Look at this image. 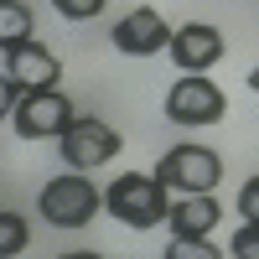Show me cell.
<instances>
[{"instance_id": "cell-1", "label": "cell", "mask_w": 259, "mask_h": 259, "mask_svg": "<svg viewBox=\"0 0 259 259\" xmlns=\"http://www.w3.org/2000/svg\"><path fill=\"white\" fill-rule=\"evenodd\" d=\"M104 212H114L124 228L145 233V228L166 223L171 202H166V187L156 177H145V171H124V177H114L109 192H104Z\"/></svg>"}, {"instance_id": "cell-2", "label": "cell", "mask_w": 259, "mask_h": 259, "mask_svg": "<svg viewBox=\"0 0 259 259\" xmlns=\"http://www.w3.org/2000/svg\"><path fill=\"white\" fill-rule=\"evenodd\" d=\"M99 207H104V192L83 171H62V177H52L36 192V212L52 228H89L99 218Z\"/></svg>"}, {"instance_id": "cell-3", "label": "cell", "mask_w": 259, "mask_h": 259, "mask_svg": "<svg viewBox=\"0 0 259 259\" xmlns=\"http://www.w3.org/2000/svg\"><path fill=\"white\" fill-rule=\"evenodd\" d=\"M156 182H161V187H177L182 197L212 192V187L223 182V156H218V150H207V145H197V140L171 145L166 156L156 161Z\"/></svg>"}, {"instance_id": "cell-4", "label": "cell", "mask_w": 259, "mask_h": 259, "mask_svg": "<svg viewBox=\"0 0 259 259\" xmlns=\"http://www.w3.org/2000/svg\"><path fill=\"white\" fill-rule=\"evenodd\" d=\"M57 150H62V161H68V171H99V166H109L119 156V130H109L104 119L94 114H73V124L57 135Z\"/></svg>"}, {"instance_id": "cell-5", "label": "cell", "mask_w": 259, "mask_h": 259, "mask_svg": "<svg viewBox=\"0 0 259 259\" xmlns=\"http://www.w3.org/2000/svg\"><path fill=\"white\" fill-rule=\"evenodd\" d=\"M228 114V99L212 78L202 73H182L166 94V119L171 124H187V130H202V124H218Z\"/></svg>"}, {"instance_id": "cell-6", "label": "cell", "mask_w": 259, "mask_h": 259, "mask_svg": "<svg viewBox=\"0 0 259 259\" xmlns=\"http://www.w3.org/2000/svg\"><path fill=\"white\" fill-rule=\"evenodd\" d=\"M11 124H16L21 140H47V135L57 140L62 130L73 124V104H68L62 89H31V94H21Z\"/></svg>"}, {"instance_id": "cell-7", "label": "cell", "mask_w": 259, "mask_h": 259, "mask_svg": "<svg viewBox=\"0 0 259 259\" xmlns=\"http://www.w3.org/2000/svg\"><path fill=\"white\" fill-rule=\"evenodd\" d=\"M109 41H114V52H124V57H150V52H161L171 41V26H166V16L156 6H135L124 21H114Z\"/></svg>"}, {"instance_id": "cell-8", "label": "cell", "mask_w": 259, "mask_h": 259, "mask_svg": "<svg viewBox=\"0 0 259 259\" xmlns=\"http://www.w3.org/2000/svg\"><path fill=\"white\" fill-rule=\"evenodd\" d=\"M166 52H171V62H177L182 73H207L228 47H223V31L218 26H207V21H187V26L171 31Z\"/></svg>"}, {"instance_id": "cell-9", "label": "cell", "mask_w": 259, "mask_h": 259, "mask_svg": "<svg viewBox=\"0 0 259 259\" xmlns=\"http://www.w3.org/2000/svg\"><path fill=\"white\" fill-rule=\"evenodd\" d=\"M6 73L16 78L21 94H31V89H57L62 62L47 47H36V41H16V47H6Z\"/></svg>"}, {"instance_id": "cell-10", "label": "cell", "mask_w": 259, "mask_h": 259, "mask_svg": "<svg viewBox=\"0 0 259 259\" xmlns=\"http://www.w3.org/2000/svg\"><path fill=\"white\" fill-rule=\"evenodd\" d=\"M223 218V207L212 192H197V197H182V202H171L166 212V223H171V239H207L212 228H218Z\"/></svg>"}, {"instance_id": "cell-11", "label": "cell", "mask_w": 259, "mask_h": 259, "mask_svg": "<svg viewBox=\"0 0 259 259\" xmlns=\"http://www.w3.org/2000/svg\"><path fill=\"white\" fill-rule=\"evenodd\" d=\"M31 6H21V0H0V52L16 47V41H31Z\"/></svg>"}, {"instance_id": "cell-12", "label": "cell", "mask_w": 259, "mask_h": 259, "mask_svg": "<svg viewBox=\"0 0 259 259\" xmlns=\"http://www.w3.org/2000/svg\"><path fill=\"white\" fill-rule=\"evenodd\" d=\"M26 244H31V228H26V218L6 207V212H0V259L26 254Z\"/></svg>"}, {"instance_id": "cell-13", "label": "cell", "mask_w": 259, "mask_h": 259, "mask_svg": "<svg viewBox=\"0 0 259 259\" xmlns=\"http://www.w3.org/2000/svg\"><path fill=\"white\" fill-rule=\"evenodd\" d=\"M104 6L109 0H52V11L62 21H94V16H104Z\"/></svg>"}, {"instance_id": "cell-14", "label": "cell", "mask_w": 259, "mask_h": 259, "mask_svg": "<svg viewBox=\"0 0 259 259\" xmlns=\"http://www.w3.org/2000/svg\"><path fill=\"white\" fill-rule=\"evenodd\" d=\"M166 259H223V254L212 249L207 239H171V249H166Z\"/></svg>"}, {"instance_id": "cell-15", "label": "cell", "mask_w": 259, "mask_h": 259, "mask_svg": "<svg viewBox=\"0 0 259 259\" xmlns=\"http://www.w3.org/2000/svg\"><path fill=\"white\" fill-rule=\"evenodd\" d=\"M228 254L233 259H259V223H244L239 233L228 239Z\"/></svg>"}, {"instance_id": "cell-16", "label": "cell", "mask_w": 259, "mask_h": 259, "mask_svg": "<svg viewBox=\"0 0 259 259\" xmlns=\"http://www.w3.org/2000/svg\"><path fill=\"white\" fill-rule=\"evenodd\" d=\"M239 212H244V223H259V171L239 187Z\"/></svg>"}, {"instance_id": "cell-17", "label": "cell", "mask_w": 259, "mask_h": 259, "mask_svg": "<svg viewBox=\"0 0 259 259\" xmlns=\"http://www.w3.org/2000/svg\"><path fill=\"white\" fill-rule=\"evenodd\" d=\"M16 104H21L16 78H11V73H0V119H11V114H16Z\"/></svg>"}, {"instance_id": "cell-18", "label": "cell", "mask_w": 259, "mask_h": 259, "mask_svg": "<svg viewBox=\"0 0 259 259\" xmlns=\"http://www.w3.org/2000/svg\"><path fill=\"white\" fill-rule=\"evenodd\" d=\"M57 259H104V254H94V249H68V254H57Z\"/></svg>"}, {"instance_id": "cell-19", "label": "cell", "mask_w": 259, "mask_h": 259, "mask_svg": "<svg viewBox=\"0 0 259 259\" xmlns=\"http://www.w3.org/2000/svg\"><path fill=\"white\" fill-rule=\"evenodd\" d=\"M249 89L259 94V62H254V68H249Z\"/></svg>"}]
</instances>
